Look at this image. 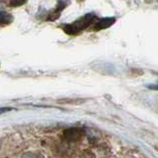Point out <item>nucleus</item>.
<instances>
[{
  "label": "nucleus",
  "mask_w": 158,
  "mask_h": 158,
  "mask_svg": "<svg viewBox=\"0 0 158 158\" xmlns=\"http://www.w3.org/2000/svg\"><path fill=\"white\" fill-rule=\"evenodd\" d=\"M115 21H116L115 18H104L102 20H97L92 30L93 31H101V30L107 29L110 26H112L115 23Z\"/></svg>",
  "instance_id": "f03ea898"
},
{
  "label": "nucleus",
  "mask_w": 158,
  "mask_h": 158,
  "mask_svg": "<svg viewBox=\"0 0 158 158\" xmlns=\"http://www.w3.org/2000/svg\"><path fill=\"white\" fill-rule=\"evenodd\" d=\"M65 4H67V3L66 2H58L56 9L53 10V11L48 15V16H49L48 20H52V21H53V20H56L59 17V14H60L61 10H63L64 5H65Z\"/></svg>",
  "instance_id": "20e7f679"
},
{
  "label": "nucleus",
  "mask_w": 158,
  "mask_h": 158,
  "mask_svg": "<svg viewBox=\"0 0 158 158\" xmlns=\"http://www.w3.org/2000/svg\"><path fill=\"white\" fill-rule=\"evenodd\" d=\"M82 135V131L78 128H70V130H67L63 132V136L65 138L66 141L69 142H74L78 139H80V137Z\"/></svg>",
  "instance_id": "7ed1b4c3"
},
{
  "label": "nucleus",
  "mask_w": 158,
  "mask_h": 158,
  "mask_svg": "<svg viewBox=\"0 0 158 158\" xmlns=\"http://www.w3.org/2000/svg\"><path fill=\"white\" fill-rule=\"evenodd\" d=\"M25 4L24 1H11L10 2V5H12L13 7H17V6H20V5H23Z\"/></svg>",
  "instance_id": "39448f33"
},
{
  "label": "nucleus",
  "mask_w": 158,
  "mask_h": 158,
  "mask_svg": "<svg viewBox=\"0 0 158 158\" xmlns=\"http://www.w3.org/2000/svg\"><path fill=\"white\" fill-rule=\"evenodd\" d=\"M97 20L96 15L94 13H88L84 15L83 17L79 18L76 21H74L70 24H66L62 27L63 31L68 35H77L80 34L88 27H90L92 24L96 23Z\"/></svg>",
  "instance_id": "f257e3e1"
}]
</instances>
